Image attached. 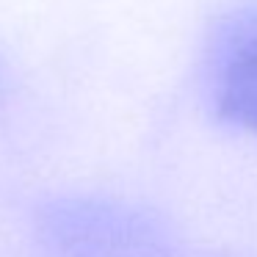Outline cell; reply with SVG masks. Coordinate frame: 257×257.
Wrapping results in <instances>:
<instances>
[{
  "label": "cell",
  "instance_id": "obj_1",
  "mask_svg": "<svg viewBox=\"0 0 257 257\" xmlns=\"http://www.w3.org/2000/svg\"><path fill=\"white\" fill-rule=\"evenodd\" d=\"M213 97L224 122L257 136V14L240 17L224 36Z\"/></svg>",
  "mask_w": 257,
  "mask_h": 257
}]
</instances>
